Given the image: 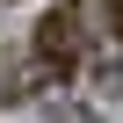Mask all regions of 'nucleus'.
Returning <instances> with one entry per match:
<instances>
[{"instance_id":"nucleus-1","label":"nucleus","mask_w":123,"mask_h":123,"mask_svg":"<svg viewBox=\"0 0 123 123\" xmlns=\"http://www.w3.org/2000/svg\"><path fill=\"white\" fill-rule=\"evenodd\" d=\"M36 58L51 73H73L80 65V0H58V7L36 22Z\"/></svg>"},{"instance_id":"nucleus-2","label":"nucleus","mask_w":123,"mask_h":123,"mask_svg":"<svg viewBox=\"0 0 123 123\" xmlns=\"http://www.w3.org/2000/svg\"><path fill=\"white\" fill-rule=\"evenodd\" d=\"M58 123H101L94 109H65V116H58Z\"/></svg>"},{"instance_id":"nucleus-3","label":"nucleus","mask_w":123,"mask_h":123,"mask_svg":"<svg viewBox=\"0 0 123 123\" xmlns=\"http://www.w3.org/2000/svg\"><path fill=\"white\" fill-rule=\"evenodd\" d=\"M109 22H116V36H123V0H109Z\"/></svg>"}]
</instances>
